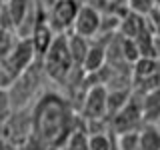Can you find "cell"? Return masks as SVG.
<instances>
[{
    "label": "cell",
    "instance_id": "1",
    "mask_svg": "<svg viewBox=\"0 0 160 150\" xmlns=\"http://www.w3.org/2000/svg\"><path fill=\"white\" fill-rule=\"evenodd\" d=\"M32 134L50 150H60L68 134L78 126L72 102L56 92H42L30 106Z\"/></svg>",
    "mask_w": 160,
    "mask_h": 150
},
{
    "label": "cell",
    "instance_id": "2",
    "mask_svg": "<svg viewBox=\"0 0 160 150\" xmlns=\"http://www.w3.org/2000/svg\"><path fill=\"white\" fill-rule=\"evenodd\" d=\"M44 80H48V76H46V72H44V68H42L40 58H36L6 88L8 96H10V102H12V108L16 110V108L32 106L34 100L42 94V82H44Z\"/></svg>",
    "mask_w": 160,
    "mask_h": 150
},
{
    "label": "cell",
    "instance_id": "3",
    "mask_svg": "<svg viewBox=\"0 0 160 150\" xmlns=\"http://www.w3.org/2000/svg\"><path fill=\"white\" fill-rule=\"evenodd\" d=\"M40 62H42V68L46 72L48 80H52L56 84H64L68 74L76 68V64L72 62V56H70V50H68L66 34H56L54 36L50 48L44 52Z\"/></svg>",
    "mask_w": 160,
    "mask_h": 150
},
{
    "label": "cell",
    "instance_id": "4",
    "mask_svg": "<svg viewBox=\"0 0 160 150\" xmlns=\"http://www.w3.org/2000/svg\"><path fill=\"white\" fill-rule=\"evenodd\" d=\"M34 60H36V54L30 40L18 36L10 52L0 58V88H8Z\"/></svg>",
    "mask_w": 160,
    "mask_h": 150
},
{
    "label": "cell",
    "instance_id": "5",
    "mask_svg": "<svg viewBox=\"0 0 160 150\" xmlns=\"http://www.w3.org/2000/svg\"><path fill=\"white\" fill-rule=\"evenodd\" d=\"M106 98H108V88L104 84H94L86 90L82 100V106H80V114L78 118L84 124L90 122H102L108 116L106 112Z\"/></svg>",
    "mask_w": 160,
    "mask_h": 150
},
{
    "label": "cell",
    "instance_id": "6",
    "mask_svg": "<svg viewBox=\"0 0 160 150\" xmlns=\"http://www.w3.org/2000/svg\"><path fill=\"white\" fill-rule=\"evenodd\" d=\"M80 0H54L46 6V22L56 34H66L72 30V22L80 8Z\"/></svg>",
    "mask_w": 160,
    "mask_h": 150
},
{
    "label": "cell",
    "instance_id": "7",
    "mask_svg": "<svg viewBox=\"0 0 160 150\" xmlns=\"http://www.w3.org/2000/svg\"><path fill=\"white\" fill-rule=\"evenodd\" d=\"M30 134H32V114H30V106L12 110V114L0 126V136L10 140V142H14L16 146H20Z\"/></svg>",
    "mask_w": 160,
    "mask_h": 150
},
{
    "label": "cell",
    "instance_id": "8",
    "mask_svg": "<svg viewBox=\"0 0 160 150\" xmlns=\"http://www.w3.org/2000/svg\"><path fill=\"white\" fill-rule=\"evenodd\" d=\"M100 22H102V12L96 6L80 4L70 32L78 34V36H84V38H96L98 30H100Z\"/></svg>",
    "mask_w": 160,
    "mask_h": 150
},
{
    "label": "cell",
    "instance_id": "9",
    "mask_svg": "<svg viewBox=\"0 0 160 150\" xmlns=\"http://www.w3.org/2000/svg\"><path fill=\"white\" fill-rule=\"evenodd\" d=\"M54 36H56V32H54V30L48 26L46 14H44V16L40 18L36 24H34L32 32H30V36H28L30 44H32V48H34V54H36V58H42V56H44V52L50 48V44H52Z\"/></svg>",
    "mask_w": 160,
    "mask_h": 150
},
{
    "label": "cell",
    "instance_id": "10",
    "mask_svg": "<svg viewBox=\"0 0 160 150\" xmlns=\"http://www.w3.org/2000/svg\"><path fill=\"white\" fill-rule=\"evenodd\" d=\"M150 26H148V18L144 14H138V12H132L128 10L122 18H120V24H118V32L120 36L124 38H132L136 40L138 36H142L144 32H148Z\"/></svg>",
    "mask_w": 160,
    "mask_h": 150
},
{
    "label": "cell",
    "instance_id": "11",
    "mask_svg": "<svg viewBox=\"0 0 160 150\" xmlns=\"http://www.w3.org/2000/svg\"><path fill=\"white\" fill-rule=\"evenodd\" d=\"M106 66V46L102 42L90 44L86 50V56H84L80 68L84 70V74H96Z\"/></svg>",
    "mask_w": 160,
    "mask_h": 150
},
{
    "label": "cell",
    "instance_id": "12",
    "mask_svg": "<svg viewBox=\"0 0 160 150\" xmlns=\"http://www.w3.org/2000/svg\"><path fill=\"white\" fill-rule=\"evenodd\" d=\"M138 138H140V148L142 150H160V128L154 122L140 124Z\"/></svg>",
    "mask_w": 160,
    "mask_h": 150
},
{
    "label": "cell",
    "instance_id": "13",
    "mask_svg": "<svg viewBox=\"0 0 160 150\" xmlns=\"http://www.w3.org/2000/svg\"><path fill=\"white\" fill-rule=\"evenodd\" d=\"M66 42H68V50H70V56H72V62L80 66L82 64L84 56H86V50L90 46V38L78 36L74 32H66Z\"/></svg>",
    "mask_w": 160,
    "mask_h": 150
},
{
    "label": "cell",
    "instance_id": "14",
    "mask_svg": "<svg viewBox=\"0 0 160 150\" xmlns=\"http://www.w3.org/2000/svg\"><path fill=\"white\" fill-rule=\"evenodd\" d=\"M114 146V132L110 130H92L88 132V150H112Z\"/></svg>",
    "mask_w": 160,
    "mask_h": 150
},
{
    "label": "cell",
    "instance_id": "15",
    "mask_svg": "<svg viewBox=\"0 0 160 150\" xmlns=\"http://www.w3.org/2000/svg\"><path fill=\"white\" fill-rule=\"evenodd\" d=\"M60 150H88V130L82 126H76L68 134L66 142Z\"/></svg>",
    "mask_w": 160,
    "mask_h": 150
},
{
    "label": "cell",
    "instance_id": "16",
    "mask_svg": "<svg viewBox=\"0 0 160 150\" xmlns=\"http://www.w3.org/2000/svg\"><path fill=\"white\" fill-rule=\"evenodd\" d=\"M114 136H116V148L118 150H142L140 148V138H138V128L114 134Z\"/></svg>",
    "mask_w": 160,
    "mask_h": 150
},
{
    "label": "cell",
    "instance_id": "17",
    "mask_svg": "<svg viewBox=\"0 0 160 150\" xmlns=\"http://www.w3.org/2000/svg\"><path fill=\"white\" fill-rule=\"evenodd\" d=\"M126 6H128V10H132V12L148 16L152 10L160 8V0H126Z\"/></svg>",
    "mask_w": 160,
    "mask_h": 150
},
{
    "label": "cell",
    "instance_id": "18",
    "mask_svg": "<svg viewBox=\"0 0 160 150\" xmlns=\"http://www.w3.org/2000/svg\"><path fill=\"white\" fill-rule=\"evenodd\" d=\"M18 40V34L12 32V30H4L0 28V58L6 56L10 52V48L14 46V42Z\"/></svg>",
    "mask_w": 160,
    "mask_h": 150
},
{
    "label": "cell",
    "instance_id": "19",
    "mask_svg": "<svg viewBox=\"0 0 160 150\" xmlns=\"http://www.w3.org/2000/svg\"><path fill=\"white\" fill-rule=\"evenodd\" d=\"M12 102H10V96H8V90L6 88H0V126L4 124L10 114H12Z\"/></svg>",
    "mask_w": 160,
    "mask_h": 150
},
{
    "label": "cell",
    "instance_id": "20",
    "mask_svg": "<svg viewBox=\"0 0 160 150\" xmlns=\"http://www.w3.org/2000/svg\"><path fill=\"white\" fill-rule=\"evenodd\" d=\"M148 26H150V32L154 34L158 40H160V8L156 10H152V12L148 14Z\"/></svg>",
    "mask_w": 160,
    "mask_h": 150
},
{
    "label": "cell",
    "instance_id": "21",
    "mask_svg": "<svg viewBox=\"0 0 160 150\" xmlns=\"http://www.w3.org/2000/svg\"><path fill=\"white\" fill-rule=\"evenodd\" d=\"M0 150H20V146H16L14 142H10V140L0 136Z\"/></svg>",
    "mask_w": 160,
    "mask_h": 150
},
{
    "label": "cell",
    "instance_id": "22",
    "mask_svg": "<svg viewBox=\"0 0 160 150\" xmlns=\"http://www.w3.org/2000/svg\"><path fill=\"white\" fill-rule=\"evenodd\" d=\"M38 2H40V4H42V6H44V8H46V6H50V4H52V2H54V0H38Z\"/></svg>",
    "mask_w": 160,
    "mask_h": 150
},
{
    "label": "cell",
    "instance_id": "23",
    "mask_svg": "<svg viewBox=\"0 0 160 150\" xmlns=\"http://www.w3.org/2000/svg\"><path fill=\"white\" fill-rule=\"evenodd\" d=\"M2 4H4V0H0V8H2Z\"/></svg>",
    "mask_w": 160,
    "mask_h": 150
}]
</instances>
